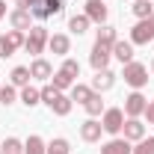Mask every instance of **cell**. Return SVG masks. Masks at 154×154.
<instances>
[{"label":"cell","mask_w":154,"mask_h":154,"mask_svg":"<svg viewBox=\"0 0 154 154\" xmlns=\"http://www.w3.org/2000/svg\"><path fill=\"white\" fill-rule=\"evenodd\" d=\"M101 134H104V128H101V122H95V119H86L80 125V139L83 142H98Z\"/></svg>","instance_id":"obj_11"},{"label":"cell","mask_w":154,"mask_h":154,"mask_svg":"<svg viewBox=\"0 0 154 154\" xmlns=\"http://www.w3.org/2000/svg\"><path fill=\"white\" fill-rule=\"evenodd\" d=\"M148 21H151V24H154V12H151V18H148Z\"/></svg>","instance_id":"obj_37"},{"label":"cell","mask_w":154,"mask_h":154,"mask_svg":"<svg viewBox=\"0 0 154 154\" xmlns=\"http://www.w3.org/2000/svg\"><path fill=\"white\" fill-rule=\"evenodd\" d=\"M145 107H148V101L142 98V92H131V95L125 98V116L128 119H139V116L145 113Z\"/></svg>","instance_id":"obj_6"},{"label":"cell","mask_w":154,"mask_h":154,"mask_svg":"<svg viewBox=\"0 0 154 154\" xmlns=\"http://www.w3.org/2000/svg\"><path fill=\"white\" fill-rule=\"evenodd\" d=\"M30 77H36V80H51L54 77V65L48 62V59H33V65H30Z\"/></svg>","instance_id":"obj_15"},{"label":"cell","mask_w":154,"mask_h":154,"mask_svg":"<svg viewBox=\"0 0 154 154\" xmlns=\"http://www.w3.org/2000/svg\"><path fill=\"white\" fill-rule=\"evenodd\" d=\"M101 128H104V134H122V128H125V110H119V107L104 110Z\"/></svg>","instance_id":"obj_4"},{"label":"cell","mask_w":154,"mask_h":154,"mask_svg":"<svg viewBox=\"0 0 154 154\" xmlns=\"http://www.w3.org/2000/svg\"><path fill=\"white\" fill-rule=\"evenodd\" d=\"M57 92H59V89H54V83H48V86L42 89V104H51V101L57 98Z\"/></svg>","instance_id":"obj_33"},{"label":"cell","mask_w":154,"mask_h":154,"mask_svg":"<svg viewBox=\"0 0 154 154\" xmlns=\"http://www.w3.org/2000/svg\"><path fill=\"white\" fill-rule=\"evenodd\" d=\"M68 151H71V145H68V139H62V136H57V139L48 142V154H68Z\"/></svg>","instance_id":"obj_28"},{"label":"cell","mask_w":154,"mask_h":154,"mask_svg":"<svg viewBox=\"0 0 154 154\" xmlns=\"http://www.w3.org/2000/svg\"><path fill=\"white\" fill-rule=\"evenodd\" d=\"M48 48H51L54 57H68V51H71V38L62 36V33H54V36L48 38Z\"/></svg>","instance_id":"obj_10"},{"label":"cell","mask_w":154,"mask_h":154,"mask_svg":"<svg viewBox=\"0 0 154 154\" xmlns=\"http://www.w3.org/2000/svg\"><path fill=\"white\" fill-rule=\"evenodd\" d=\"M134 154H154V136H148V139L142 136V139H139V145L134 148Z\"/></svg>","instance_id":"obj_31"},{"label":"cell","mask_w":154,"mask_h":154,"mask_svg":"<svg viewBox=\"0 0 154 154\" xmlns=\"http://www.w3.org/2000/svg\"><path fill=\"white\" fill-rule=\"evenodd\" d=\"M24 154H48V145H45V139L33 134L27 142H24Z\"/></svg>","instance_id":"obj_21"},{"label":"cell","mask_w":154,"mask_h":154,"mask_svg":"<svg viewBox=\"0 0 154 154\" xmlns=\"http://www.w3.org/2000/svg\"><path fill=\"white\" fill-rule=\"evenodd\" d=\"M59 71H65V74H68V77H71V80L77 83V77H80V62H77V59H68V57H65V62H62V68H59Z\"/></svg>","instance_id":"obj_30"},{"label":"cell","mask_w":154,"mask_h":154,"mask_svg":"<svg viewBox=\"0 0 154 154\" xmlns=\"http://www.w3.org/2000/svg\"><path fill=\"white\" fill-rule=\"evenodd\" d=\"M0 104L3 107L15 104V86H0Z\"/></svg>","instance_id":"obj_32"},{"label":"cell","mask_w":154,"mask_h":154,"mask_svg":"<svg viewBox=\"0 0 154 154\" xmlns=\"http://www.w3.org/2000/svg\"><path fill=\"white\" fill-rule=\"evenodd\" d=\"M51 83H54V89H59V92H65V89H71V86H74V80L65 74V71H57V74L51 77Z\"/></svg>","instance_id":"obj_26"},{"label":"cell","mask_w":154,"mask_h":154,"mask_svg":"<svg viewBox=\"0 0 154 154\" xmlns=\"http://www.w3.org/2000/svg\"><path fill=\"white\" fill-rule=\"evenodd\" d=\"M122 131H125V139H128V142H139V139L145 136V125H142L139 119H128Z\"/></svg>","instance_id":"obj_14"},{"label":"cell","mask_w":154,"mask_h":154,"mask_svg":"<svg viewBox=\"0 0 154 154\" xmlns=\"http://www.w3.org/2000/svg\"><path fill=\"white\" fill-rule=\"evenodd\" d=\"M0 148H3V154H24V142H21V139H15V136H9Z\"/></svg>","instance_id":"obj_29"},{"label":"cell","mask_w":154,"mask_h":154,"mask_svg":"<svg viewBox=\"0 0 154 154\" xmlns=\"http://www.w3.org/2000/svg\"><path fill=\"white\" fill-rule=\"evenodd\" d=\"M142 116H148V122L154 125V101H148V107H145V113Z\"/></svg>","instance_id":"obj_35"},{"label":"cell","mask_w":154,"mask_h":154,"mask_svg":"<svg viewBox=\"0 0 154 154\" xmlns=\"http://www.w3.org/2000/svg\"><path fill=\"white\" fill-rule=\"evenodd\" d=\"M83 107H86V113L92 116V119H95V116H101V113H104V98H101V92H92V95H89V101H86Z\"/></svg>","instance_id":"obj_22"},{"label":"cell","mask_w":154,"mask_h":154,"mask_svg":"<svg viewBox=\"0 0 154 154\" xmlns=\"http://www.w3.org/2000/svg\"><path fill=\"white\" fill-rule=\"evenodd\" d=\"M42 6V0H18V9H36Z\"/></svg>","instance_id":"obj_34"},{"label":"cell","mask_w":154,"mask_h":154,"mask_svg":"<svg viewBox=\"0 0 154 154\" xmlns=\"http://www.w3.org/2000/svg\"><path fill=\"white\" fill-rule=\"evenodd\" d=\"M89 24H92V21L86 18V15H71V18H68V30H71L74 36H83V33L89 30Z\"/></svg>","instance_id":"obj_20"},{"label":"cell","mask_w":154,"mask_h":154,"mask_svg":"<svg viewBox=\"0 0 154 154\" xmlns=\"http://www.w3.org/2000/svg\"><path fill=\"white\" fill-rule=\"evenodd\" d=\"M110 57H113V48H104V45L95 42V48H92V54H89V62H92L95 71H101V68L110 65Z\"/></svg>","instance_id":"obj_8"},{"label":"cell","mask_w":154,"mask_h":154,"mask_svg":"<svg viewBox=\"0 0 154 154\" xmlns=\"http://www.w3.org/2000/svg\"><path fill=\"white\" fill-rule=\"evenodd\" d=\"M9 21H12V30H30L33 27V12L30 9H15L12 15H9Z\"/></svg>","instance_id":"obj_13"},{"label":"cell","mask_w":154,"mask_h":154,"mask_svg":"<svg viewBox=\"0 0 154 154\" xmlns=\"http://www.w3.org/2000/svg\"><path fill=\"white\" fill-rule=\"evenodd\" d=\"M62 6H65V0H42V6H36V9H30L33 12V18H54V15H59L62 12Z\"/></svg>","instance_id":"obj_7"},{"label":"cell","mask_w":154,"mask_h":154,"mask_svg":"<svg viewBox=\"0 0 154 154\" xmlns=\"http://www.w3.org/2000/svg\"><path fill=\"white\" fill-rule=\"evenodd\" d=\"M113 86H116V74L110 71V68L95 71V77H92V92H110Z\"/></svg>","instance_id":"obj_9"},{"label":"cell","mask_w":154,"mask_h":154,"mask_svg":"<svg viewBox=\"0 0 154 154\" xmlns=\"http://www.w3.org/2000/svg\"><path fill=\"white\" fill-rule=\"evenodd\" d=\"M24 42H27V36H24L21 30H9L6 36H0V59L12 57L18 48H24Z\"/></svg>","instance_id":"obj_3"},{"label":"cell","mask_w":154,"mask_h":154,"mask_svg":"<svg viewBox=\"0 0 154 154\" xmlns=\"http://www.w3.org/2000/svg\"><path fill=\"white\" fill-rule=\"evenodd\" d=\"M116 42V27H110V24H101V30H98V45H104V48H113Z\"/></svg>","instance_id":"obj_19"},{"label":"cell","mask_w":154,"mask_h":154,"mask_svg":"<svg viewBox=\"0 0 154 154\" xmlns=\"http://www.w3.org/2000/svg\"><path fill=\"white\" fill-rule=\"evenodd\" d=\"M0 154H3V148H0Z\"/></svg>","instance_id":"obj_39"},{"label":"cell","mask_w":154,"mask_h":154,"mask_svg":"<svg viewBox=\"0 0 154 154\" xmlns=\"http://www.w3.org/2000/svg\"><path fill=\"white\" fill-rule=\"evenodd\" d=\"M148 42H154V24L148 18L136 21L134 30H131V45H148Z\"/></svg>","instance_id":"obj_5"},{"label":"cell","mask_w":154,"mask_h":154,"mask_svg":"<svg viewBox=\"0 0 154 154\" xmlns=\"http://www.w3.org/2000/svg\"><path fill=\"white\" fill-rule=\"evenodd\" d=\"M122 77H125V83H128V86L142 89V86L148 83V68H145L142 62H128V65H125V71H122Z\"/></svg>","instance_id":"obj_2"},{"label":"cell","mask_w":154,"mask_h":154,"mask_svg":"<svg viewBox=\"0 0 154 154\" xmlns=\"http://www.w3.org/2000/svg\"><path fill=\"white\" fill-rule=\"evenodd\" d=\"M89 95H92V86H83V83H74L71 86V101H77V104H86L89 101Z\"/></svg>","instance_id":"obj_25"},{"label":"cell","mask_w":154,"mask_h":154,"mask_svg":"<svg viewBox=\"0 0 154 154\" xmlns=\"http://www.w3.org/2000/svg\"><path fill=\"white\" fill-rule=\"evenodd\" d=\"M131 12H134L139 21H145V18H151V12H154V6H151V0H134V6H131Z\"/></svg>","instance_id":"obj_23"},{"label":"cell","mask_w":154,"mask_h":154,"mask_svg":"<svg viewBox=\"0 0 154 154\" xmlns=\"http://www.w3.org/2000/svg\"><path fill=\"white\" fill-rule=\"evenodd\" d=\"M21 104H24V107H36V104H42V89L24 86V92H21Z\"/></svg>","instance_id":"obj_24"},{"label":"cell","mask_w":154,"mask_h":154,"mask_svg":"<svg viewBox=\"0 0 154 154\" xmlns=\"http://www.w3.org/2000/svg\"><path fill=\"white\" fill-rule=\"evenodd\" d=\"M48 38H51V33L42 27V24H33L30 27V36H27V42H24V48H27V54H42L45 48H48Z\"/></svg>","instance_id":"obj_1"},{"label":"cell","mask_w":154,"mask_h":154,"mask_svg":"<svg viewBox=\"0 0 154 154\" xmlns=\"http://www.w3.org/2000/svg\"><path fill=\"white\" fill-rule=\"evenodd\" d=\"M113 57L119 59L122 65L134 62V45H131V42H116V45H113Z\"/></svg>","instance_id":"obj_17"},{"label":"cell","mask_w":154,"mask_h":154,"mask_svg":"<svg viewBox=\"0 0 154 154\" xmlns=\"http://www.w3.org/2000/svg\"><path fill=\"white\" fill-rule=\"evenodd\" d=\"M101 154H134L128 139H110L107 145H101Z\"/></svg>","instance_id":"obj_18"},{"label":"cell","mask_w":154,"mask_h":154,"mask_svg":"<svg viewBox=\"0 0 154 154\" xmlns=\"http://www.w3.org/2000/svg\"><path fill=\"white\" fill-rule=\"evenodd\" d=\"M89 21H95V24H104L107 21V6H104V0H86V12H83Z\"/></svg>","instance_id":"obj_12"},{"label":"cell","mask_w":154,"mask_h":154,"mask_svg":"<svg viewBox=\"0 0 154 154\" xmlns=\"http://www.w3.org/2000/svg\"><path fill=\"white\" fill-rule=\"evenodd\" d=\"M12 86H30V68H24V65L12 68Z\"/></svg>","instance_id":"obj_27"},{"label":"cell","mask_w":154,"mask_h":154,"mask_svg":"<svg viewBox=\"0 0 154 154\" xmlns=\"http://www.w3.org/2000/svg\"><path fill=\"white\" fill-rule=\"evenodd\" d=\"M6 18V3H3V0H0V21Z\"/></svg>","instance_id":"obj_36"},{"label":"cell","mask_w":154,"mask_h":154,"mask_svg":"<svg viewBox=\"0 0 154 154\" xmlns=\"http://www.w3.org/2000/svg\"><path fill=\"white\" fill-rule=\"evenodd\" d=\"M151 71H154V59H151Z\"/></svg>","instance_id":"obj_38"},{"label":"cell","mask_w":154,"mask_h":154,"mask_svg":"<svg viewBox=\"0 0 154 154\" xmlns=\"http://www.w3.org/2000/svg\"><path fill=\"white\" fill-rule=\"evenodd\" d=\"M48 107H51V110H54L57 116H68V113H71V107H74V101L65 95V92H57V98H54Z\"/></svg>","instance_id":"obj_16"}]
</instances>
